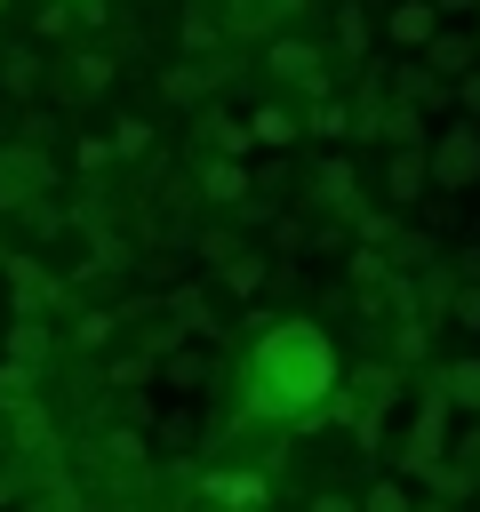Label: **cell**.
<instances>
[{
	"label": "cell",
	"instance_id": "42",
	"mask_svg": "<svg viewBox=\"0 0 480 512\" xmlns=\"http://www.w3.org/2000/svg\"><path fill=\"white\" fill-rule=\"evenodd\" d=\"M8 8H16V0H0V16H8Z\"/></svg>",
	"mask_w": 480,
	"mask_h": 512
},
{
	"label": "cell",
	"instance_id": "11",
	"mask_svg": "<svg viewBox=\"0 0 480 512\" xmlns=\"http://www.w3.org/2000/svg\"><path fill=\"white\" fill-rule=\"evenodd\" d=\"M432 32H440L432 0H384V40H392V48H408V56H416Z\"/></svg>",
	"mask_w": 480,
	"mask_h": 512
},
{
	"label": "cell",
	"instance_id": "20",
	"mask_svg": "<svg viewBox=\"0 0 480 512\" xmlns=\"http://www.w3.org/2000/svg\"><path fill=\"white\" fill-rule=\"evenodd\" d=\"M216 280H224V296H256V288L272 280V264H264L256 248H240V256H224V272H216Z\"/></svg>",
	"mask_w": 480,
	"mask_h": 512
},
{
	"label": "cell",
	"instance_id": "5",
	"mask_svg": "<svg viewBox=\"0 0 480 512\" xmlns=\"http://www.w3.org/2000/svg\"><path fill=\"white\" fill-rule=\"evenodd\" d=\"M440 432H448V400H440V392H424V408H416V424H408V456H400V464H408L416 480H432V488H440V472H448Z\"/></svg>",
	"mask_w": 480,
	"mask_h": 512
},
{
	"label": "cell",
	"instance_id": "14",
	"mask_svg": "<svg viewBox=\"0 0 480 512\" xmlns=\"http://www.w3.org/2000/svg\"><path fill=\"white\" fill-rule=\"evenodd\" d=\"M48 352H56L48 320H40V312H16V320H8V360H16V368H40Z\"/></svg>",
	"mask_w": 480,
	"mask_h": 512
},
{
	"label": "cell",
	"instance_id": "9",
	"mask_svg": "<svg viewBox=\"0 0 480 512\" xmlns=\"http://www.w3.org/2000/svg\"><path fill=\"white\" fill-rule=\"evenodd\" d=\"M0 272H8V288H16V312H48V304H64V280L40 272V256H0Z\"/></svg>",
	"mask_w": 480,
	"mask_h": 512
},
{
	"label": "cell",
	"instance_id": "35",
	"mask_svg": "<svg viewBox=\"0 0 480 512\" xmlns=\"http://www.w3.org/2000/svg\"><path fill=\"white\" fill-rule=\"evenodd\" d=\"M472 280H480V240H472V248L456 256V288H472Z\"/></svg>",
	"mask_w": 480,
	"mask_h": 512
},
{
	"label": "cell",
	"instance_id": "34",
	"mask_svg": "<svg viewBox=\"0 0 480 512\" xmlns=\"http://www.w3.org/2000/svg\"><path fill=\"white\" fill-rule=\"evenodd\" d=\"M56 32H72V8H64V0H48V8H40V40H56Z\"/></svg>",
	"mask_w": 480,
	"mask_h": 512
},
{
	"label": "cell",
	"instance_id": "3",
	"mask_svg": "<svg viewBox=\"0 0 480 512\" xmlns=\"http://www.w3.org/2000/svg\"><path fill=\"white\" fill-rule=\"evenodd\" d=\"M264 72H272V80H288L296 96H312V104H320V96H328V80H336V72H328V48H312V40H296V32L264 40Z\"/></svg>",
	"mask_w": 480,
	"mask_h": 512
},
{
	"label": "cell",
	"instance_id": "25",
	"mask_svg": "<svg viewBox=\"0 0 480 512\" xmlns=\"http://www.w3.org/2000/svg\"><path fill=\"white\" fill-rule=\"evenodd\" d=\"M104 464L136 480V472H144V432H104Z\"/></svg>",
	"mask_w": 480,
	"mask_h": 512
},
{
	"label": "cell",
	"instance_id": "2",
	"mask_svg": "<svg viewBox=\"0 0 480 512\" xmlns=\"http://www.w3.org/2000/svg\"><path fill=\"white\" fill-rule=\"evenodd\" d=\"M424 184H440V192L480 184V120H448V128L424 136Z\"/></svg>",
	"mask_w": 480,
	"mask_h": 512
},
{
	"label": "cell",
	"instance_id": "8",
	"mask_svg": "<svg viewBox=\"0 0 480 512\" xmlns=\"http://www.w3.org/2000/svg\"><path fill=\"white\" fill-rule=\"evenodd\" d=\"M192 184H200L216 208H256V192H248V160H216V152H208V160L192 168ZM256 216H264V208H256Z\"/></svg>",
	"mask_w": 480,
	"mask_h": 512
},
{
	"label": "cell",
	"instance_id": "13",
	"mask_svg": "<svg viewBox=\"0 0 480 512\" xmlns=\"http://www.w3.org/2000/svg\"><path fill=\"white\" fill-rule=\"evenodd\" d=\"M216 80H224L216 64H192V56H184L176 72H160V96H168V104H208V96H216Z\"/></svg>",
	"mask_w": 480,
	"mask_h": 512
},
{
	"label": "cell",
	"instance_id": "31",
	"mask_svg": "<svg viewBox=\"0 0 480 512\" xmlns=\"http://www.w3.org/2000/svg\"><path fill=\"white\" fill-rule=\"evenodd\" d=\"M360 512H408V488H400V480H376V488L360 496Z\"/></svg>",
	"mask_w": 480,
	"mask_h": 512
},
{
	"label": "cell",
	"instance_id": "33",
	"mask_svg": "<svg viewBox=\"0 0 480 512\" xmlns=\"http://www.w3.org/2000/svg\"><path fill=\"white\" fill-rule=\"evenodd\" d=\"M200 424H192V408H176V416H160V448H184Z\"/></svg>",
	"mask_w": 480,
	"mask_h": 512
},
{
	"label": "cell",
	"instance_id": "15",
	"mask_svg": "<svg viewBox=\"0 0 480 512\" xmlns=\"http://www.w3.org/2000/svg\"><path fill=\"white\" fill-rule=\"evenodd\" d=\"M432 392H440L448 408H464V416H480V360H448V368L432 376Z\"/></svg>",
	"mask_w": 480,
	"mask_h": 512
},
{
	"label": "cell",
	"instance_id": "30",
	"mask_svg": "<svg viewBox=\"0 0 480 512\" xmlns=\"http://www.w3.org/2000/svg\"><path fill=\"white\" fill-rule=\"evenodd\" d=\"M24 400H32V368L0 360V408H24Z\"/></svg>",
	"mask_w": 480,
	"mask_h": 512
},
{
	"label": "cell",
	"instance_id": "28",
	"mask_svg": "<svg viewBox=\"0 0 480 512\" xmlns=\"http://www.w3.org/2000/svg\"><path fill=\"white\" fill-rule=\"evenodd\" d=\"M16 512H80V488H64V480H48V488H32Z\"/></svg>",
	"mask_w": 480,
	"mask_h": 512
},
{
	"label": "cell",
	"instance_id": "24",
	"mask_svg": "<svg viewBox=\"0 0 480 512\" xmlns=\"http://www.w3.org/2000/svg\"><path fill=\"white\" fill-rule=\"evenodd\" d=\"M296 128H304V136H352V112H344L336 96H320V104H312V112H304Z\"/></svg>",
	"mask_w": 480,
	"mask_h": 512
},
{
	"label": "cell",
	"instance_id": "38",
	"mask_svg": "<svg viewBox=\"0 0 480 512\" xmlns=\"http://www.w3.org/2000/svg\"><path fill=\"white\" fill-rule=\"evenodd\" d=\"M8 504H24V480H16V472H0V512H8Z\"/></svg>",
	"mask_w": 480,
	"mask_h": 512
},
{
	"label": "cell",
	"instance_id": "22",
	"mask_svg": "<svg viewBox=\"0 0 480 512\" xmlns=\"http://www.w3.org/2000/svg\"><path fill=\"white\" fill-rule=\"evenodd\" d=\"M96 88H112V56L104 48H80L72 56V96H96Z\"/></svg>",
	"mask_w": 480,
	"mask_h": 512
},
{
	"label": "cell",
	"instance_id": "19",
	"mask_svg": "<svg viewBox=\"0 0 480 512\" xmlns=\"http://www.w3.org/2000/svg\"><path fill=\"white\" fill-rule=\"evenodd\" d=\"M208 376H216V360H208V352H192V344H176V352L160 360V384H176V392H200Z\"/></svg>",
	"mask_w": 480,
	"mask_h": 512
},
{
	"label": "cell",
	"instance_id": "23",
	"mask_svg": "<svg viewBox=\"0 0 480 512\" xmlns=\"http://www.w3.org/2000/svg\"><path fill=\"white\" fill-rule=\"evenodd\" d=\"M0 80H8V96H32V88H40V56H32V48H8V56H0Z\"/></svg>",
	"mask_w": 480,
	"mask_h": 512
},
{
	"label": "cell",
	"instance_id": "32",
	"mask_svg": "<svg viewBox=\"0 0 480 512\" xmlns=\"http://www.w3.org/2000/svg\"><path fill=\"white\" fill-rule=\"evenodd\" d=\"M448 312H456V328H472V336H480V280H472V288H456V296H448Z\"/></svg>",
	"mask_w": 480,
	"mask_h": 512
},
{
	"label": "cell",
	"instance_id": "7",
	"mask_svg": "<svg viewBox=\"0 0 480 512\" xmlns=\"http://www.w3.org/2000/svg\"><path fill=\"white\" fill-rule=\"evenodd\" d=\"M416 64H424V72H432L440 88H456V80H464V72L480 64V48H472V40L456 32V24H440V32H432V40L416 48Z\"/></svg>",
	"mask_w": 480,
	"mask_h": 512
},
{
	"label": "cell",
	"instance_id": "17",
	"mask_svg": "<svg viewBox=\"0 0 480 512\" xmlns=\"http://www.w3.org/2000/svg\"><path fill=\"white\" fill-rule=\"evenodd\" d=\"M176 40H184V56H192V64H208V56L224 48V32H216V16H208V8H184V16H176Z\"/></svg>",
	"mask_w": 480,
	"mask_h": 512
},
{
	"label": "cell",
	"instance_id": "4",
	"mask_svg": "<svg viewBox=\"0 0 480 512\" xmlns=\"http://www.w3.org/2000/svg\"><path fill=\"white\" fill-rule=\"evenodd\" d=\"M48 184H56V160L0 136V208H32V200H48Z\"/></svg>",
	"mask_w": 480,
	"mask_h": 512
},
{
	"label": "cell",
	"instance_id": "1",
	"mask_svg": "<svg viewBox=\"0 0 480 512\" xmlns=\"http://www.w3.org/2000/svg\"><path fill=\"white\" fill-rule=\"evenodd\" d=\"M248 408L272 424H312L336 392V344L312 320H264L256 352H248Z\"/></svg>",
	"mask_w": 480,
	"mask_h": 512
},
{
	"label": "cell",
	"instance_id": "27",
	"mask_svg": "<svg viewBox=\"0 0 480 512\" xmlns=\"http://www.w3.org/2000/svg\"><path fill=\"white\" fill-rule=\"evenodd\" d=\"M104 144H112V160H144V152H152V120H120Z\"/></svg>",
	"mask_w": 480,
	"mask_h": 512
},
{
	"label": "cell",
	"instance_id": "16",
	"mask_svg": "<svg viewBox=\"0 0 480 512\" xmlns=\"http://www.w3.org/2000/svg\"><path fill=\"white\" fill-rule=\"evenodd\" d=\"M144 384H160V360L152 352H112L104 360V392H144Z\"/></svg>",
	"mask_w": 480,
	"mask_h": 512
},
{
	"label": "cell",
	"instance_id": "37",
	"mask_svg": "<svg viewBox=\"0 0 480 512\" xmlns=\"http://www.w3.org/2000/svg\"><path fill=\"white\" fill-rule=\"evenodd\" d=\"M432 16L448 24V16H480V0H432Z\"/></svg>",
	"mask_w": 480,
	"mask_h": 512
},
{
	"label": "cell",
	"instance_id": "12",
	"mask_svg": "<svg viewBox=\"0 0 480 512\" xmlns=\"http://www.w3.org/2000/svg\"><path fill=\"white\" fill-rule=\"evenodd\" d=\"M240 128H248V152H288V144L304 136V128H296V112H280V104H256Z\"/></svg>",
	"mask_w": 480,
	"mask_h": 512
},
{
	"label": "cell",
	"instance_id": "40",
	"mask_svg": "<svg viewBox=\"0 0 480 512\" xmlns=\"http://www.w3.org/2000/svg\"><path fill=\"white\" fill-rule=\"evenodd\" d=\"M408 512H448V496H440V504H408Z\"/></svg>",
	"mask_w": 480,
	"mask_h": 512
},
{
	"label": "cell",
	"instance_id": "21",
	"mask_svg": "<svg viewBox=\"0 0 480 512\" xmlns=\"http://www.w3.org/2000/svg\"><path fill=\"white\" fill-rule=\"evenodd\" d=\"M200 136L216 144V160H248V128L232 112H200Z\"/></svg>",
	"mask_w": 480,
	"mask_h": 512
},
{
	"label": "cell",
	"instance_id": "26",
	"mask_svg": "<svg viewBox=\"0 0 480 512\" xmlns=\"http://www.w3.org/2000/svg\"><path fill=\"white\" fill-rule=\"evenodd\" d=\"M336 40H344V56H368V8H360V0L336 8Z\"/></svg>",
	"mask_w": 480,
	"mask_h": 512
},
{
	"label": "cell",
	"instance_id": "41",
	"mask_svg": "<svg viewBox=\"0 0 480 512\" xmlns=\"http://www.w3.org/2000/svg\"><path fill=\"white\" fill-rule=\"evenodd\" d=\"M464 40H472V48H480V16H472V32H464Z\"/></svg>",
	"mask_w": 480,
	"mask_h": 512
},
{
	"label": "cell",
	"instance_id": "39",
	"mask_svg": "<svg viewBox=\"0 0 480 512\" xmlns=\"http://www.w3.org/2000/svg\"><path fill=\"white\" fill-rule=\"evenodd\" d=\"M312 512H360L352 496H312Z\"/></svg>",
	"mask_w": 480,
	"mask_h": 512
},
{
	"label": "cell",
	"instance_id": "10",
	"mask_svg": "<svg viewBox=\"0 0 480 512\" xmlns=\"http://www.w3.org/2000/svg\"><path fill=\"white\" fill-rule=\"evenodd\" d=\"M192 488H200L216 512H264V496H272V488H264V472H200Z\"/></svg>",
	"mask_w": 480,
	"mask_h": 512
},
{
	"label": "cell",
	"instance_id": "6",
	"mask_svg": "<svg viewBox=\"0 0 480 512\" xmlns=\"http://www.w3.org/2000/svg\"><path fill=\"white\" fill-rule=\"evenodd\" d=\"M304 200H312L320 216H352V208H360V176H352V160H344V152H320V168L304 176Z\"/></svg>",
	"mask_w": 480,
	"mask_h": 512
},
{
	"label": "cell",
	"instance_id": "36",
	"mask_svg": "<svg viewBox=\"0 0 480 512\" xmlns=\"http://www.w3.org/2000/svg\"><path fill=\"white\" fill-rule=\"evenodd\" d=\"M456 104H464V112H480V72H464V80H456Z\"/></svg>",
	"mask_w": 480,
	"mask_h": 512
},
{
	"label": "cell",
	"instance_id": "18",
	"mask_svg": "<svg viewBox=\"0 0 480 512\" xmlns=\"http://www.w3.org/2000/svg\"><path fill=\"white\" fill-rule=\"evenodd\" d=\"M384 192H392V208H408L424 192V152H384Z\"/></svg>",
	"mask_w": 480,
	"mask_h": 512
},
{
	"label": "cell",
	"instance_id": "29",
	"mask_svg": "<svg viewBox=\"0 0 480 512\" xmlns=\"http://www.w3.org/2000/svg\"><path fill=\"white\" fill-rule=\"evenodd\" d=\"M112 328H120L112 312H80V320H72V344H88V352H96V344H112Z\"/></svg>",
	"mask_w": 480,
	"mask_h": 512
}]
</instances>
